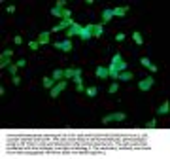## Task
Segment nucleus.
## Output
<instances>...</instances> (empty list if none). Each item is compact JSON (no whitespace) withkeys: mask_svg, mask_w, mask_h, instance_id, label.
I'll use <instances>...</instances> for the list:
<instances>
[{"mask_svg":"<svg viewBox=\"0 0 170 159\" xmlns=\"http://www.w3.org/2000/svg\"><path fill=\"white\" fill-rule=\"evenodd\" d=\"M64 89H66V80H61V82L57 83V85H53V87H51V91H49V95H51L53 99H57V97H59V95L62 93Z\"/></svg>","mask_w":170,"mask_h":159,"instance_id":"nucleus-3","label":"nucleus"},{"mask_svg":"<svg viewBox=\"0 0 170 159\" xmlns=\"http://www.w3.org/2000/svg\"><path fill=\"white\" fill-rule=\"evenodd\" d=\"M127 11H129V6H121V8H113V10H111V14H113V15H117V17H123L125 14H127Z\"/></svg>","mask_w":170,"mask_h":159,"instance_id":"nucleus-12","label":"nucleus"},{"mask_svg":"<svg viewBox=\"0 0 170 159\" xmlns=\"http://www.w3.org/2000/svg\"><path fill=\"white\" fill-rule=\"evenodd\" d=\"M64 6H66V2H64V0H59V2H57V8H61V10H64Z\"/></svg>","mask_w":170,"mask_h":159,"instance_id":"nucleus-30","label":"nucleus"},{"mask_svg":"<svg viewBox=\"0 0 170 159\" xmlns=\"http://www.w3.org/2000/svg\"><path fill=\"white\" fill-rule=\"evenodd\" d=\"M40 48V44L36 42V40H34V42H28V49H32V51H36Z\"/></svg>","mask_w":170,"mask_h":159,"instance_id":"nucleus-24","label":"nucleus"},{"mask_svg":"<svg viewBox=\"0 0 170 159\" xmlns=\"http://www.w3.org/2000/svg\"><path fill=\"white\" fill-rule=\"evenodd\" d=\"M117 89H119V85H117V83H111L108 91H110V93H117Z\"/></svg>","mask_w":170,"mask_h":159,"instance_id":"nucleus-26","label":"nucleus"},{"mask_svg":"<svg viewBox=\"0 0 170 159\" xmlns=\"http://www.w3.org/2000/svg\"><path fill=\"white\" fill-rule=\"evenodd\" d=\"M13 11H15V6L9 4V6H8V14H13Z\"/></svg>","mask_w":170,"mask_h":159,"instance_id":"nucleus-33","label":"nucleus"},{"mask_svg":"<svg viewBox=\"0 0 170 159\" xmlns=\"http://www.w3.org/2000/svg\"><path fill=\"white\" fill-rule=\"evenodd\" d=\"M55 49L72 51V42H70V40H64V42H55Z\"/></svg>","mask_w":170,"mask_h":159,"instance_id":"nucleus-7","label":"nucleus"},{"mask_svg":"<svg viewBox=\"0 0 170 159\" xmlns=\"http://www.w3.org/2000/svg\"><path fill=\"white\" fill-rule=\"evenodd\" d=\"M95 74H96V78L98 80H104V78H108L110 74H108V68H104V66H98L96 70H95Z\"/></svg>","mask_w":170,"mask_h":159,"instance_id":"nucleus-11","label":"nucleus"},{"mask_svg":"<svg viewBox=\"0 0 170 159\" xmlns=\"http://www.w3.org/2000/svg\"><path fill=\"white\" fill-rule=\"evenodd\" d=\"M72 25H74V21H72V19H62L59 25H55V27H53V30H51V32H59V30H64V29H70Z\"/></svg>","mask_w":170,"mask_h":159,"instance_id":"nucleus-6","label":"nucleus"},{"mask_svg":"<svg viewBox=\"0 0 170 159\" xmlns=\"http://www.w3.org/2000/svg\"><path fill=\"white\" fill-rule=\"evenodd\" d=\"M79 38H81V40H89V38H91V34H89V30L81 27V30H79Z\"/></svg>","mask_w":170,"mask_h":159,"instance_id":"nucleus-19","label":"nucleus"},{"mask_svg":"<svg viewBox=\"0 0 170 159\" xmlns=\"http://www.w3.org/2000/svg\"><path fill=\"white\" fill-rule=\"evenodd\" d=\"M53 80H55V82H61V80L64 78V70H55L53 72V76H51Z\"/></svg>","mask_w":170,"mask_h":159,"instance_id":"nucleus-18","label":"nucleus"},{"mask_svg":"<svg viewBox=\"0 0 170 159\" xmlns=\"http://www.w3.org/2000/svg\"><path fill=\"white\" fill-rule=\"evenodd\" d=\"M123 70H127V63L123 61V57H121L119 53H115V55H113V59H111L110 68H108V74H110L111 78H117V74L123 72Z\"/></svg>","mask_w":170,"mask_h":159,"instance_id":"nucleus-1","label":"nucleus"},{"mask_svg":"<svg viewBox=\"0 0 170 159\" xmlns=\"http://www.w3.org/2000/svg\"><path fill=\"white\" fill-rule=\"evenodd\" d=\"M132 40H134L136 44H144V38H142L140 32H132Z\"/></svg>","mask_w":170,"mask_h":159,"instance_id":"nucleus-20","label":"nucleus"},{"mask_svg":"<svg viewBox=\"0 0 170 159\" xmlns=\"http://www.w3.org/2000/svg\"><path fill=\"white\" fill-rule=\"evenodd\" d=\"M53 83H55V80L53 78H43V87H53Z\"/></svg>","mask_w":170,"mask_h":159,"instance_id":"nucleus-21","label":"nucleus"},{"mask_svg":"<svg viewBox=\"0 0 170 159\" xmlns=\"http://www.w3.org/2000/svg\"><path fill=\"white\" fill-rule=\"evenodd\" d=\"M81 72V68H76V70H72V68H68V70H64V78H74L76 74Z\"/></svg>","mask_w":170,"mask_h":159,"instance_id":"nucleus-16","label":"nucleus"},{"mask_svg":"<svg viewBox=\"0 0 170 159\" xmlns=\"http://www.w3.org/2000/svg\"><path fill=\"white\" fill-rule=\"evenodd\" d=\"M151 85H153V78H145V80H142V82L138 83V87H140L142 91H147V89H151Z\"/></svg>","mask_w":170,"mask_h":159,"instance_id":"nucleus-9","label":"nucleus"},{"mask_svg":"<svg viewBox=\"0 0 170 159\" xmlns=\"http://www.w3.org/2000/svg\"><path fill=\"white\" fill-rule=\"evenodd\" d=\"M155 125H157V121H155V119H151V121H147V123H145V127H147V129H153Z\"/></svg>","mask_w":170,"mask_h":159,"instance_id":"nucleus-28","label":"nucleus"},{"mask_svg":"<svg viewBox=\"0 0 170 159\" xmlns=\"http://www.w3.org/2000/svg\"><path fill=\"white\" fill-rule=\"evenodd\" d=\"M62 19H72V14L68 10H62Z\"/></svg>","mask_w":170,"mask_h":159,"instance_id":"nucleus-27","label":"nucleus"},{"mask_svg":"<svg viewBox=\"0 0 170 159\" xmlns=\"http://www.w3.org/2000/svg\"><path fill=\"white\" fill-rule=\"evenodd\" d=\"M11 55H13V51H11V49H6L2 55H0V68H6L8 64H11V63H9Z\"/></svg>","mask_w":170,"mask_h":159,"instance_id":"nucleus-5","label":"nucleus"},{"mask_svg":"<svg viewBox=\"0 0 170 159\" xmlns=\"http://www.w3.org/2000/svg\"><path fill=\"white\" fill-rule=\"evenodd\" d=\"M13 83H15V85L21 83V78H19V76H13Z\"/></svg>","mask_w":170,"mask_h":159,"instance_id":"nucleus-32","label":"nucleus"},{"mask_svg":"<svg viewBox=\"0 0 170 159\" xmlns=\"http://www.w3.org/2000/svg\"><path fill=\"white\" fill-rule=\"evenodd\" d=\"M17 68H19L17 64H9V74L11 76H17Z\"/></svg>","mask_w":170,"mask_h":159,"instance_id":"nucleus-25","label":"nucleus"},{"mask_svg":"<svg viewBox=\"0 0 170 159\" xmlns=\"http://www.w3.org/2000/svg\"><path fill=\"white\" fill-rule=\"evenodd\" d=\"M140 64H142V66H145V68H149L151 72H157V66H155V64H151V61L147 59V57H142V59H140Z\"/></svg>","mask_w":170,"mask_h":159,"instance_id":"nucleus-10","label":"nucleus"},{"mask_svg":"<svg viewBox=\"0 0 170 159\" xmlns=\"http://www.w3.org/2000/svg\"><path fill=\"white\" fill-rule=\"evenodd\" d=\"M125 119V114L123 112H113V114H108V116L102 118V123H111V121H123Z\"/></svg>","mask_w":170,"mask_h":159,"instance_id":"nucleus-2","label":"nucleus"},{"mask_svg":"<svg viewBox=\"0 0 170 159\" xmlns=\"http://www.w3.org/2000/svg\"><path fill=\"white\" fill-rule=\"evenodd\" d=\"M115 40H117V42H123V40H125V34H121V32L115 34Z\"/></svg>","mask_w":170,"mask_h":159,"instance_id":"nucleus-31","label":"nucleus"},{"mask_svg":"<svg viewBox=\"0 0 170 159\" xmlns=\"http://www.w3.org/2000/svg\"><path fill=\"white\" fill-rule=\"evenodd\" d=\"M87 30H89V34H91V36H102V34H104V29H102V25H87L85 27Z\"/></svg>","mask_w":170,"mask_h":159,"instance_id":"nucleus-4","label":"nucleus"},{"mask_svg":"<svg viewBox=\"0 0 170 159\" xmlns=\"http://www.w3.org/2000/svg\"><path fill=\"white\" fill-rule=\"evenodd\" d=\"M117 78H119V80H123V82H129V80H132V74H130V72H127V70H123V72H119V74H117Z\"/></svg>","mask_w":170,"mask_h":159,"instance_id":"nucleus-15","label":"nucleus"},{"mask_svg":"<svg viewBox=\"0 0 170 159\" xmlns=\"http://www.w3.org/2000/svg\"><path fill=\"white\" fill-rule=\"evenodd\" d=\"M85 93H87V97H91V99L96 97V87H89V89L85 91Z\"/></svg>","mask_w":170,"mask_h":159,"instance_id":"nucleus-23","label":"nucleus"},{"mask_svg":"<svg viewBox=\"0 0 170 159\" xmlns=\"http://www.w3.org/2000/svg\"><path fill=\"white\" fill-rule=\"evenodd\" d=\"M51 14H53L55 17H62V10H61V8H57V6H55V8H51Z\"/></svg>","mask_w":170,"mask_h":159,"instance_id":"nucleus-22","label":"nucleus"},{"mask_svg":"<svg viewBox=\"0 0 170 159\" xmlns=\"http://www.w3.org/2000/svg\"><path fill=\"white\" fill-rule=\"evenodd\" d=\"M79 30H81V27H79V25H76V23H74V25H72L70 29L66 30V40H70L72 36H76V34L79 36Z\"/></svg>","mask_w":170,"mask_h":159,"instance_id":"nucleus-8","label":"nucleus"},{"mask_svg":"<svg viewBox=\"0 0 170 159\" xmlns=\"http://www.w3.org/2000/svg\"><path fill=\"white\" fill-rule=\"evenodd\" d=\"M111 17H113L111 10H104V14H102V23H108V21H111Z\"/></svg>","mask_w":170,"mask_h":159,"instance_id":"nucleus-17","label":"nucleus"},{"mask_svg":"<svg viewBox=\"0 0 170 159\" xmlns=\"http://www.w3.org/2000/svg\"><path fill=\"white\" fill-rule=\"evenodd\" d=\"M25 64H27L25 59H19V61H17V66H19V68H25Z\"/></svg>","mask_w":170,"mask_h":159,"instance_id":"nucleus-29","label":"nucleus"},{"mask_svg":"<svg viewBox=\"0 0 170 159\" xmlns=\"http://www.w3.org/2000/svg\"><path fill=\"white\" fill-rule=\"evenodd\" d=\"M168 108H170V102L166 100V102H163L161 106H159V110H157V114L159 116H164V114H168Z\"/></svg>","mask_w":170,"mask_h":159,"instance_id":"nucleus-13","label":"nucleus"},{"mask_svg":"<svg viewBox=\"0 0 170 159\" xmlns=\"http://www.w3.org/2000/svg\"><path fill=\"white\" fill-rule=\"evenodd\" d=\"M49 34L51 32H40V36H38V44H49Z\"/></svg>","mask_w":170,"mask_h":159,"instance_id":"nucleus-14","label":"nucleus"}]
</instances>
